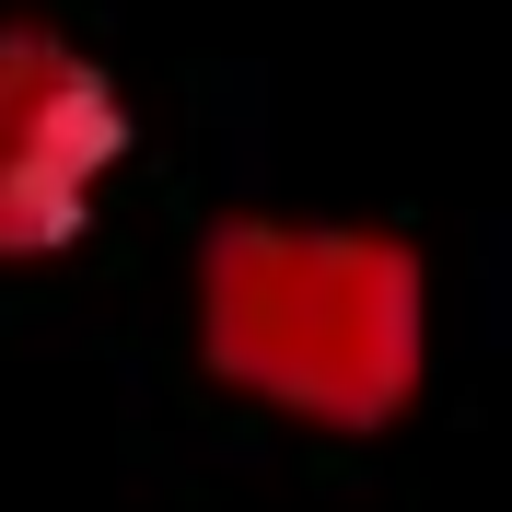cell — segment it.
Segmentation results:
<instances>
[{
    "label": "cell",
    "instance_id": "obj_1",
    "mask_svg": "<svg viewBox=\"0 0 512 512\" xmlns=\"http://www.w3.org/2000/svg\"><path fill=\"white\" fill-rule=\"evenodd\" d=\"M198 361L326 443L396 431L431 373V268L384 222H315V210H222L198 233Z\"/></svg>",
    "mask_w": 512,
    "mask_h": 512
},
{
    "label": "cell",
    "instance_id": "obj_2",
    "mask_svg": "<svg viewBox=\"0 0 512 512\" xmlns=\"http://www.w3.org/2000/svg\"><path fill=\"white\" fill-rule=\"evenodd\" d=\"M117 175H128L117 70L47 12H12L0 24V268L70 256Z\"/></svg>",
    "mask_w": 512,
    "mask_h": 512
}]
</instances>
